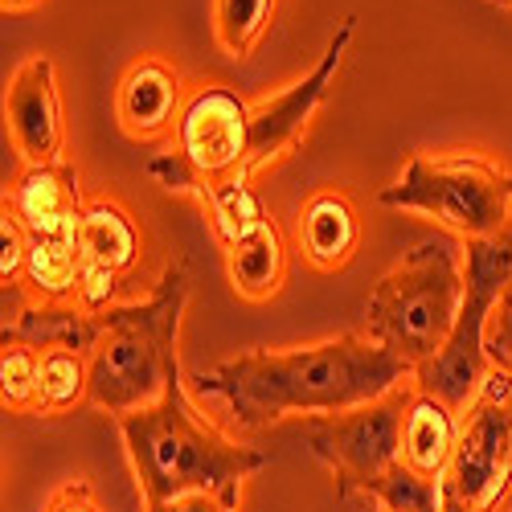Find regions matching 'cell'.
<instances>
[{
	"label": "cell",
	"instance_id": "14",
	"mask_svg": "<svg viewBox=\"0 0 512 512\" xmlns=\"http://www.w3.org/2000/svg\"><path fill=\"white\" fill-rule=\"evenodd\" d=\"M0 209H9L29 234H70L82 222L87 197L78 189L74 164H25L0 197Z\"/></svg>",
	"mask_w": 512,
	"mask_h": 512
},
{
	"label": "cell",
	"instance_id": "6",
	"mask_svg": "<svg viewBox=\"0 0 512 512\" xmlns=\"http://www.w3.org/2000/svg\"><path fill=\"white\" fill-rule=\"evenodd\" d=\"M463 308L455 320V332L447 340V349L414 373V386L422 394H435L443 402H451L455 410H463L472 402V394L480 390V381L492 369L488 357V324L504 300V291L512 283V222L480 242H463Z\"/></svg>",
	"mask_w": 512,
	"mask_h": 512
},
{
	"label": "cell",
	"instance_id": "23",
	"mask_svg": "<svg viewBox=\"0 0 512 512\" xmlns=\"http://www.w3.org/2000/svg\"><path fill=\"white\" fill-rule=\"evenodd\" d=\"M46 512H103V508H99V500H95V492H91L87 480H70V484H62L50 496Z\"/></svg>",
	"mask_w": 512,
	"mask_h": 512
},
{
	"label": "cell",
	"instance_id": "15",
	"mask_svg": "<svg viewBox=\"0 0 512 512\" xmlns=\"http://www.w3.org/2000/svg\"><path fill=\"white\" fill-rule=\"evenodd\" d=\"M295 234H300L304 263L324 271V275H336L357 259L365 226H361V213H357L353 197L336 185H324L300 205Z\"/></svg>",
	"mask_w": 512,
	"mask_h": 512
},
{
	"label": "cell",
	"instance_id": "9",
	"mask_svg": "<svg viewBox=\"0 0 512 512\" xmlns=\"http://www.w3.org/2000/svg\"><path fill=\"white\" fill-rule=\"evenodd\" d=\"M353 37H357V17H340L320 62L304 78H295L291 87H283L271 99L250 103V177H259V173H267V168L283 164L295 148H300L312 119L320 115V107L328 103V95L336 87L340 62H345Z\"/></svg>",
	"mask_w": 512,
	"mask_h": 512
},
{
	"label": "cell",
	"instance_id": "20",
	"mask_svg": "<svg viewBox=\"0 0 512 512\" xmlns=\"http://www.w3.org/2000/svg\"><path fill=\"white\" fill-rule=\"evenodd\" d=\"M41 349L17 336H0V402L9 414H37L41 390H37Z\"/></svg>",
	"mask_w": 512,
	"mask_h": 512
},
{
	"label": "cell",
	"instance_id": "17",
	"mask_svg": "<svg viewBox=\"0 0 512 512\" xmlns=\"http://www.w3.org/2000/svg\"><path fill=\"white\" fill-rule=\"evenodd\" d=\"M17 287L29 308H78V287H82L78 230L29 234V254Z\"/></svg>",
	"mask_w": 512,
	"mask_h": 512
},
{
	"label": "cell",
	"instance_id": "10",
	"mask_svg": "<svg viewBox=\"0 0 512 512\" xmlns=\"http://www.w3.org/2000/svg\"><path fill=\"white\" fill-rule=\"evenodd\" d=\"M78 250H82L78 308L87 316H103L119 304L127 275L144 263V226L123 201L87 197V209H82L78 222Z\"/></svg>",
	"mask_w": 512,
	"mask_h": 512
},
{
	"label": "cell",
	"instance_id": "27",
	"mask_svg": "<svg viewBox=\"0 0 512 512\" xmlns=\"http://www.w3.org/2000/svg\"><path fill=\"white\" fill-rule=\"evenodd\" d=\"M496 5H500V9H508V13H512V0H496Z\"/></svg>",
	"mask_w": 512,
	"mask_h": 512
},
{
	"label": "cell",
	"instance_id": "22",
	"mask_svg": "<svg viewBox=\"0 0 512 512\" xmlns=\"http://www.w3.org/2000/svg\"><path fill=\"white\" fill-rule=\"evenodd\" d=\"M488 357L496 365H508L512 369V283L504 291V300H500L492 324H488Z\"/></svg>",
	"mask_w": 512,
	"mask_h": 512
},
{
	"label": "cell",
	"instance_id": "24",
	"mask_svg": "<svg viewBox=\"0 0 512 512\" xmlns=\"http://www.w3.org/2000/svg\"><path fill=\"white\" fill-rule=\"evenodd\" d=\"M144 512H238V508L226 504L218 492H185V496H173V500L144 508Z\"/></svg>",
	"mask_w": 512,
	"mask_h": 512
},
{
	"label": "cell",
	"instance_id": "25",
	"mask_svg": "<svg viewBox=\"0 0 512 512\" xmlns=\"http://www.w3.org/2000/svg\"><path fill=\"white\" fill-rule=\"evenodd\" d=\"M37 5H41V0H0V9H5V13H29Z\"/></svg>",
	"mask_w": 512,
	"mask_h": 512
},
{
	"label": "cell",
	"instance_id": "16",
	"mask_svg": "<svg viewBox=\"0 0 512 512\" xmlns=\"http://www.w3.org/2000/svg\"><path fill=\"white\" fill-rule=\"evenodd\" d=\"M459 422H463V410H455L451 402L435 394L414 390L406 418H402V463L414 476L443 484L455 443H459Z\"/></svg>",
	"mask_w": 512,
	"mask_h": 512
},
{
	"label": "cell",
	"instance_id": "11",
	"mask_svg": "<svg viewBox=\"0 0 512 512\" xmlns=\"http://www.w3.org/2000/svg\"><path fill=\"white\" fill-rule=\"evenodd\" d=\"M5 132L21 164H58L66 152V115L58 95V66L50 54L25 58L5 91Z\"/></svg>",
	"mask_w": 512,
	"mask_h": 512
},
{
	"label": "cell",
	"instance_id": "3",
	"mask_svg": "<svg viewBox=\"0 0 512 512\" xmlns=\"http://www.w3.org/2000/svg\"><path fill=\"white\" fill-rule=\"evenodd\" d=\"M189 267L168 263L156 287L136 304H115L95 316L91 336V406L119 418L160 402L168 381L181 377V320L189 308Z\"/></svg>",
	"mask_w": 512,
	"mask_h": 512
},
{
	"label": "cell",
	"instance_id": "18",
	"mask_svg": "<svg viewBox=\"0 0 512 512\" xmlns=\"http://www.w3.org/2000/svg\"><path fill=\"white\" fill-rule=\"evenodd\" d=\"M37 414L41 418H62L74 414L78 406H91V361L74 345H46L41 349V369H37Z\"/></svg>",
	"mask_w": 512,
	"mask_h": 512
},
{
	"label": "cell",
	"instance_id": "2",
	"mask_svg": "<svg viewBox=\"0 0 512 512\" xmlns=\"http://www.w3.org/2000/svg\"><path fill=\"white\" fill-rule=\"evenodd\" d=\"M115 426L132 459L144 508L185 492H218L226 504L242 508V484L271 463V451L226 435L193 402L185 390V373L168 381L160 402L119 414Z\"/></svg>",
	"mask_w": 512,
	"mask_h": 512
},
{
	"label": "cell",
	"instance_id": "7",
	"mask_svg": "<svg viewBox=\"0 0 512 512\" xmlns=\"http://www.w3.org/2000/svg\"><path fill=\"white\" fill-rule=\"evenodd\" d=\"M414 381L390 390L386 398H373L365 406L304 418L300 435L312 455L332 472L336 496H377L402 467V418L414 398Z\"/></svg>",
	"mask_w": 512,
	"mask_h": 512
},
{
	"label": "cell",
	"instance_id": "13",
	"mask_svg": "<svg viewBox=\"0 0 512 512\" xmlns=\"http://www.w3.org/2000/svg\"><path fill=\"white\" fill-rule=\"evenodd\" d=\"M222 263L234 295H242L246 304H267L283 291L287 271H291V250L279 230V222L263 209L259 218H250L234 226L230 234L218 238Z\"/></svg>",
	"mask_w": 512,
	"mask_h": 512
},
{
	"label": "cell",
	"instance_id": "1",
	"mask_svg": "<svg viewBox=\"0 0 512 512\" xmlns=\"http://www.w3.org/2000/svg\"><path fill=\"white\" fill-rule=\"evenodd\" d=\"M414 381V369L369 332H340L295 349H250L201 369V398H222L238 431L259 435L291 414H340Z\"/></svg>",
	"mask_w": 512,
	"mask_h": 512
},
{
	"label": "cell",
	"instance_id": "12",
	"mask_svg": "<svg viewBox=\"0 0 512 512\" xmlns=\"http://www.w3.org/2000/svg\"><path fill=\"white\" fill-rule=\"evenodd\" d=\"M185 103H189V91H185L181 66L164 54H140L123 70L115 87V123L127 140L160 144L168 136H177Z\"/></svg>",
	"mask_w": 512,
	"mask_h": 512
},
{
	"label": "cell",
	"instance_id": "5",
	"mask_svg": "<svg viewBox=\"0 0 512 512\" xmlns=\"http://www.w3.org/2000/svg\"><path fill=\"white\" fill-rule=\"evenodd\" d=\"M377 201L422 213L459 242H480L512 222V173L484 152H414Z\"/></svg>",
	"mask_w": 512,
	"mask_h": 512
},
{
	"label": "cell",
	"instance_id": "21",
	"mask_svg": "<svg viewBox=\"0 0 512 512\" xmlns=\"http://www.w3.org/2000/svg\"><path fill=\"white\" fill-rule=\"evenodd\" d=\"M29 254V230L13 218L9 209H0V287H17Z\"/></svg>",
	"mask_w": 512,
	"mask_h": 512
},
{
	"label": "cell",
	"instance_id": "8",
	"mask_svg": "<svg viewBox=\"0 0 512 512\" xmlns=\"http://www.w3.org/2000/svg\"><path fill=\"white\" fill-rule=\"evenodd\" d=\"M512 496V369L496 365L463 406L439 512H504Z\"/></svg>",
	"mask_w": 512,
	"mask_h": 512
},
{
	"label": "cell",
	"instance_id": "4",
	"mask_svg": "<svg viewBox=\"0 0 512 512\" xmlns=\"http://www.w3.org/2000/svg\"><path fill=\"white\" fill-rule=\"evenodd\" d=\"M463 259L451 238L410 246L365 300V332L414 373L431 365L455 332L463 308Z\"/></svg>",
	"mask_w": 512,
	"mask_h": 512
},
{
	"label": "cell",
	"instance_id": "26",
	"mask_svg": "<svg viewBox=\"0 0 512 512\" xmlns=\"http://www.w3.org/2000/svg\"><path fill=\"white\" fill-rule=\"evenodd\" d=\"M365 512H386V508H381L377 500H369V496H365Z\"/></svg>",
	"mask_w": 512,
	"mask_h": 512
},
{
	"label": "cell",
	"instance_id": "19",
	"mask_svg": "<svg viewBox=\"0 0 512 512\" xmlns=\"http://www.w3.org/2000/svg\"><path fill=\"white\" fill-rule=\"evenodd\" d=\"M275 17L279 0H213V37L234 62H242L259 50Z\"/></svg>",
	"mask_w": 512,
	"mask_h": 512
}]
</instances>
